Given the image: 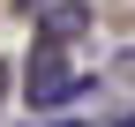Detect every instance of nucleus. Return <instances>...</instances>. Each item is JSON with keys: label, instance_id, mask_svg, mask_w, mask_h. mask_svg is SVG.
I'll return each instance as SVG.
<instances>
[{"label": "nucleus", "instance_id": "obj_1", "mask_svg": "<svg viewBox=\"0 0 135 127\" xmlns=\"http://www.w3.org/2000/svg\"><path fill=\"white\" fill-rule=\"evenodd\" d=\"M90 82H98V75H75L60 52H38V60H30V82H23V90H30V105H38V112H53V105L83 97Z\"/></svg>", "mask_w": 135, "mask_h": 127}, {"label": "nucleus", "instance_id": "obj_2", "mask_svg": "<svg viewBox=\"0 0 135 127\" xmlns=\"http://www.w3.org/2000/svg\"><path fill=\"white\" fill-rule=\"evenodd\" d=\"M83 15H90V8H75V0H53V8H45V45L83 38Z\"/></svg>", "mask_w": 135, "mask_h": 127}, {"label": "nucleus", "instance_id": "obj_3", "mask_svg": "<svg viewBox=\"0 0 135 127\" xmlns=\"http://www.w3.org/2000/svg\"><path fill=\"white\" fill-rule=\"evenodd\" d=\"M0 90H8V67H0Z\"/></svg>", "mask_w": 135, "mask_h": 127}, {"label": "nucleus", "instance_id": "obj_4", "mask_svg": "<svg viewBox=\"0 0 135 127\" xmlns=\"http://www.w3.org/2000/svg\"><path fill=\"white\" fill-rule=\"evenodd\" d=\"M120 127H135V120H120Z\"/></svg>", "mask_w": 135, "mask_h": 127}, {"label": "nucleus", "instance_id": "obj_5", "mask_svg": "<svg viewBox=\"0 0 135 127\" xmlns=\"http://www.w3.org/2000/svg\"><path fill=\"white\" fill-rule=\"evenodd\" d=\"M30 8H38V0H30Z\"/></svg>", "mask_w": 135, "mask_h": 127}]
</instances>
